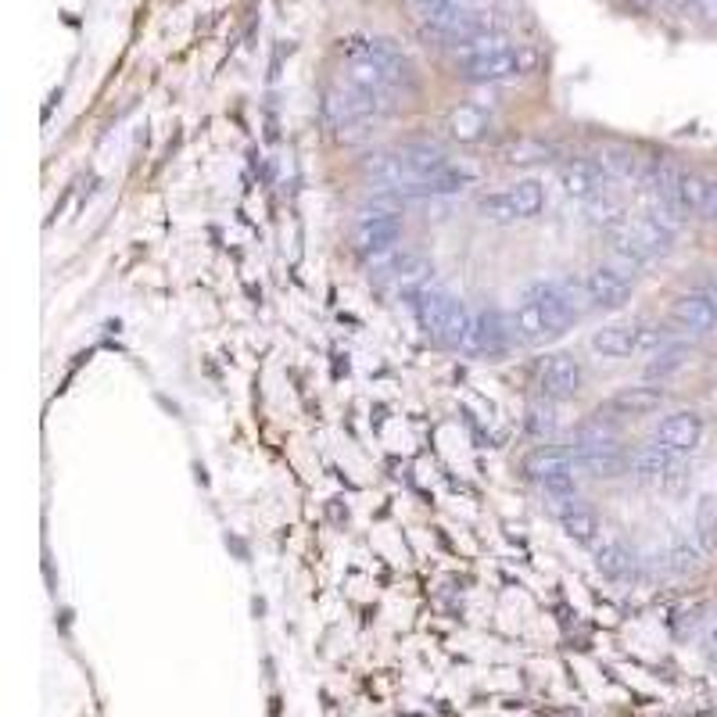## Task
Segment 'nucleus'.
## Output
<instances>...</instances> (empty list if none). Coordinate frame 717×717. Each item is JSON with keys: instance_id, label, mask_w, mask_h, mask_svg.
<instances>
[{"instance_id": "obj_15", "label": "nucleus", "mask_w": 717, "mask_h": 717, "mask_svg": "<svg viewBox=\"0 0 717 717\" xmlns=\"http://www.w3.org/2000/svg\"><path fill=\"white\" fill-rule=\"evenodd\" d=\"M406 8L412 14V22L420 26V37L438 43L445 26H449L459 14V8H464V0H406Z\"/></svg>"}, {"instance_id": "obj_17", "label": "nucleus", "mask_w": 717, "mask_h": 717, "mask_svg": "<svg viewBox=\"0 0 717 717\" xmlns=\"http://www.w3.org/2000/svg\"><path fill=\"white\" fill-rule=\"evenodd\" d=\"M628 470L639 477V481H664L678 470V456L660 449V445H649V449H639L628 456Z\"/></svg>"}, {"instance_id": "obj_13", "label": "nucleus", "mask_w": 717, "mask_h": 717, "mask_svg": "<svg viewBox=\"0 0 717 717\" xmlns=\"http://www.w3.org/2000/svg\"><path fill=\"white\" fill-rule=\"evenodd\" d=\"M538 388L546 398H574L581 391V366L564 352L546 356L538 366Z\"/></svg>"}, {"instance_id": "obj_33", "label": "nucleus", "mask_w": 717, "mask_h": 717, "mask_svg": "<svg viewBox=\"0 0 717 717\" xmlns=\"http://www.w3.org/2000/svg\"><path fill=\"white\" fill-rule=\"evenodd\" d=\"M707 291H710V295H714V298H717V280H714V283H710V287H707Z\"/></svg>"}, {"instance_id": "obj_7", "label": "nucleus", "mask_w": 717, "mask_h": 717, "mask_svg": "<svg viewBox=\"0 0 717 717\" xmlns=\"http://www.w3.org/2000/svg\"><path fill=\"white\" fill-rule=\"evenodd\" d=\"M456 309H459V298H452L445 287H430V283L417 295V301H412V312H417L420 330L435 341H445Z\"/></svg>"}, {"instance_id": "obj_3", "label": "nucleus", "mask_w": 717, "mask_h": 717, "mask_svg": "<svg viewBox=\"0 0 717 717\" xmlns=\"http://www.w3.org/2000/svg\"><path fill=\"white\" fill-rule=\"evenodd\" d=\"M578 464L567 449H538L528 459V474L541 485V491L556 502V509H567L578 502Z\"/></svg>"}, {"instance_id": "obj_31", "label": "nucleus", "mask_w": 717, "mask_h": 717, "mask_svg": "<svg viewBox=\"0 0 717 717\" xmlns=\"http://www.w3.org/2000/svg\"><path fill=\"white\" fill-rule=\"evenodd\" d=\"M693 8L704 14V19L717 22V0H693Z\"/></svg>"}, {"instance_id": "obj_4", "label": "nucleus", "mask_w": 717, "mask_h": 717, "mask_svg": "<svg viewBox=\"0 0 717 717\" xmlns=\"http://www.w3.org/2000/svg\"><path fill=\"white\" fill-rule=\"evenodd\" d=\"M667 341H675L671 333L660 330L657 323H610L592 333V348L599 356L607 359H625V356H635V352H657Z\"/></svg>"}, {"instance_id": "obj_25", "label": "nucleus", "mask_w": 717, "mask_h": 717, "mask_svg": "<svg viewBox=\"0 0 717 717\" xmlns=\"http://www.w3.org/2000/svg\"><path fill=\"white\" fill-rule=\"evenodd\" d=\"M596 567L607 574V578H625V574L631 570V552L620 546V541H599Z\"/></svg>"}, {"instance_id": "obj_1", "label": "nucleus", "mask_w": 717, "mask_h": 717, "mask_svg": "<svg viewBox=\"0 0 717 717\" xmlns=\"http://www.w3.org/2000/svg\"><path fill=\"white\" fill-rule=\"evenodd\" d=\"M452 58L467 83H509V79H520L535 69V54L514 47L499 29L452 47Z\"/></svg>"}, {"instance_id": "obj_6", "label": "nucleus", "mask_w": 717, "mask_h": 717, "mask_svg": "<svg viewBox=\"0 0 717 717\" xmlns=\"http://www.w3.org/2000/svg\"><path fill=\"white\" fill-rule=\"evenodd\" d=\"M352 241L356 251L362 255H377V251H388L402 241V219L398 212H385V209H374V212H362L352 227Z\"/></svg>"}, {"instance_id": "obj_5", "label": "nucleus", "mask_w": 717, "mask_h": 717, "mask_svg": "<svg viewBox=\"0 0 717 717\" xmlns=\"http://www.w3.org/2000/svg\"><path fill=\"white\" fill-rule=\"evenodd\" d=\"M341 54L348 61H377V66H385L395 79L398 87L402 83H412V61L406 58V51L398 47L395 40L388 37H352V40H341Z\"/></svg>"}, {"instance_id": "obj_26", "label": "nucleus", "mask_w": 717, "mask_h": 717, "mask_svg": "<svg viewBox=\"0 0 717 717\" xmlns=\"http://www.w3.org/2000/svg\"><path fill=\"white\" fill-rule=\"evenodd\" d=\"M596 166L607 172V177H639V169H643V162L628 148H603Z\"/></svg>"}, {"instance_id": "obj_32", "label": "nucleus", "mask_w": 717, "mask_h": 717, "mask_svg": "<svg viewBox=\"0 0 717 717\" xmlns=\"http://www.w3.org/2000/svg\"><path fill=\"white\" fill-rule=\"evenodd\" d=\"M704 219L717 222V183H710V195H707V205H704Z\"/></svg>"}, {"instance_id": "obj_11", "label": "nucleus", "mask_w": 717, "mask_h": 717, "mask_svg": "<svg viewBox=\"0 0 717 717\" xmlns=\"http://www.w3.org/2000/svg\"><path fill=\"white\" fill-rule=\"evenodd\" d=\"M362 177L374 180L380 190H398V195H406V198H409V190L420 183V177L402 162V155H398V151H377V155H370L362 162Z\"/></svg>"}, {"instance_id": "obj_24", "label": "nucleus", "mask_w": 717, "mask_h": 717, "mask_svg": "<svg viewBox=\"0 0 717 717\" xmlns=\"http://www.w3.org/2000/svg\"><path fill=\"white\" fill-rule=\"evenodd\" d=\"M524 427H528L531 438L549 441V438H556V430H560V412H556L552 402H535L528 409V417H524Z\"/></svg>"}, {"instance_id": "obj_9", "label": "nucleus", "mask_w": 717, "mask_h": 717, "mask_svg": "<svg viewBox=\"0 0 717 717\" xmlns=\"http://www.w3.org/2000/svg\"><path fill=\"white\" fill-rule=\"evenodd\" d=\"M585 295L592 306L599 309H617V306H625V301L631 298V277L625 273V269H617V266H592L585 273Z\"/></svg>"}, {"instance_id": "obj_30", "label": "nucleus", "mask_w": 717, "mask_h": 717, "mask_svg": "<svg viewBox=\"0 0 717 717\" xmlns=\"http://www.w3.org/2000/svg\"><path fill=\"white\" fill-rule=\"evenodd\" d=\"M481 212H485L491 222H514V219H517V209H514V201H509L506 190H502V195L481 198Z\"/></svg>"}, {"instance_id": "obj_2", "label": "nucleus", "mask_w": 717, "mask_h": 717, "mask_svg": "<svg viewBox=\"0 0 717 717\" xmlns=\"http://www.w3.org/2000/svg\"><path fill=\"white\" fill-rule=\"evenodd\" d=\"M388 108V98L385 93H374V90H362L352 79H341V83H333L327 93H323V122L330 130H352V126L374 119L377 111Z\"/></svg>"}, {"instance_id": "obj_21", "label": "nucleus", "mask_w": 717, "mask_h": 717, "mask_svg": "<svg viewBox=\"0 0 717 717\" xmlns=\"http://www.w3.org/2000/svg\"><path fill=\"white\" fill-rule=\"evenodd\" d=\"M560 524H564V535L570 541H578V546H592V541L599 538V520L592 509H585V506H567L560 509Z\"/></svg>"}, {"instance_id": "obj_14", "label": "nucleus", "mask_w": 717, "mask_h": 717, "mask_svg": "<svg viewBox=\"0 0 717 717\" xmlns=\"http://www.w3.org/2000/svg\"><path fill=\"white\" fill-rule=\"evenodd\" d=\"M477 180V169L467 162H445L438 172L424 177L417 187L409 190V198H441V195H459Z\"/></svg>"}, {"instance_id": "obj_19", "label": "nucleus", "mask_w": 717, "mask_h": 717, "mask_svg": "<svg viewBox=\"0 0 717 717\" xmlns=\"http://www.w3.org/2000/svg\"><path fill=\"white\" fill-rule=\"evenodd\" d=\"M398 155H402V162L417 172V177H430V172H438L445 162H449V155H445V148H438V143H430V140H406L402 148H398Z\"/></svg>"}, {"instance_id": "obj_23", "label": "nucleus", "mask_w": 717, "mask_h": 717, "mask_svg": "<svg viewBox=\"0 0 717 717\" xmlns=\"http://www.w3.org/2000/svg\"><path fill=\"white\" fill-rule=\"evenodd\" d=\"M506 195H509V201H514L517 219H531L541 212V205H546V190H541L538 180H517Z\"/></svg>"}, {"instance_id": "obj_18", "label": "nucleus", "mask_w": 717, "mask_h": 717, "mask_svg": "<svg viewBox=\"0 0 717 717\" xmlns=\"http://www.w3.org/2000/svg\"><path fill=\"white\" fill-rule=\"evenodd\" d=\"M514 330H517V338L520 341H541V338H556V330L549 323V316L541 312V306L535 298L524 295L520 298V306L514 312Z\"/></svg>"}, {"instance_id": "obj_29", "label": "nucleus", "mask_w": 717, "mask_h": 717, "mask_svg": "<svg viewBox=\"0 0 717 717\" xmlns=\"http://www.w3.org/2000/svg\"><path fill=\"white\" fill-rule=\"evenodd\" d=\"M685 356H689V348L678 345V341H667L664 348H657V356H653L649 362V377H667V374H675L678 366L685 362Z\"/></svg>"}, {"instance_id": "obj_16", "label": "nucleus", "mask_w": 717, "mask_h": 717, "mask_svg": "<svg viewBox=\"0 0 717 717\" xmlns=\"http://www.w3.org/2000/svg\"><path fill=\"white\" fill-rule=\"evenodd\" d=\"M560 177H564V190L574 201H596L610 180L596 162H570V166H564Z\"/></svg>"}, {"instance_id": "obj_27", "label": "nucleus", "mask_w": 717, "mask_h": 717, "mask_svg": "<svg viewBox=\"0 0 717 717\" xmlns=\"http://www.w3.org/2000/svg\"><path fill=\"white\" fill-rule=\"evenodd\" d=\"M449 126H452V137H459V140H477V137H481V130H485V111L474 108V104H464L459 111H452Z\"/></svg>"}, {"instance_id": "obj_10", "label": "nucleus", "mask_w": 717, "mask_h": 717, "mask_svg": "<svg viewBox=\"0 0 717 717\" xmlns=\"http://www.w3.org/2000/svg\"><path fill=\"white\" fill-rule=\"evenodd\" d=\"M671 323L685 333H714L717 330V298L699 287V291L681 295L675 306H671Z\"/></svg>"}, {"instance_id": "obj_22", "label": "nucleus", "mask_w": 717, "mask_h": 717, "mask_svg": "<svg viewBox=\"0 0 717 717\" xmlns=\"http://www.w3.org/2000/svg\"><path fill=\"white\" fill-rule=\"evenodd\" d=\"M664 402V395L660 391H653V388H628V391H620L610 409L614 412H625V417H646V412L653 409H660Z\"/></svg>"}, {"instance_id": "obj_8", "label": "nucleus", "mask_w": 717, "mask_h": 717, "mask_svg": "<svg viewBox=\"0 0 717 717\" xmlns=\"http://www.w3.org/2000/svg\"><path fill=\"white\" fill-rule=\"evenodd\" d=\"M514 341V327L506 323V316L499 309H474V323L467 333V352L477 356H499Z\"/></svg>"}, {"instance_id": "obj_20", "label": "nucleus", "mask_w": 717, "mask_h": 717, "mask_svg": "<svg viewBox=\"0 0 717 717\" xmlns=\"http://www.w3.org/2000/svg\"><path fill=\"white\" fill-rule=\"evenodd\" d=\"M710 183L714 180H707V177H699V172H689V169H681V177H678V183H675V195H671V201L678 205V209L685 212V216H704V205H707V195H710Z\"/></svg>"}, {"instance_id": "obj_12", "label": "nucleus", "mask_w": 717, "mask_h": 717, "mask_svg": "<svg viewBox=\"0 0 717 717\" xmlns=\"http://www.w3.org/2000/svg\"><path fill=\"white\" fill-rule=\"evenodd\" d=\"M699 438H704V420L696 417V412L681 409V412H671V417H664L653 430V441L660 445V449L675 452V456H685L693 452Z\"/></svg>"}, {"instance_id": "obj_28", "label": "nucleus", "mask_w": 717, "mask_h": 717, "mask_svg": "<svg viewBox=\"0 0 717 717\" xmlns=\"http://www.w3.org/2000/svg\"><path fill=\"white\" fill-rule=\"evenodd\" d=\"M696 541H699V549H704V552H710L717 546V502H714V496H707L704 502H699Z\"/></svg>"}]
</instances>
